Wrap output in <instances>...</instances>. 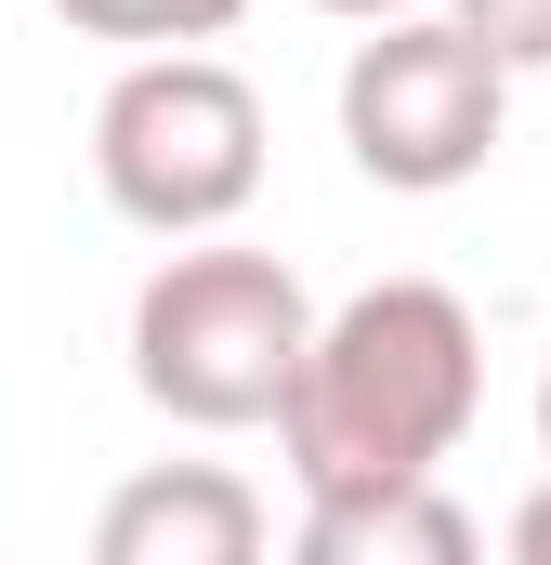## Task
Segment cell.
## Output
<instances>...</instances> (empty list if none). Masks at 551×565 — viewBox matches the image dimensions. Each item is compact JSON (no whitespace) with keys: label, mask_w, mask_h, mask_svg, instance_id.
I'll list each match as a JSON object with an SVG mask.
<instances>
[{"label":"cell","mask_w":551,"mask_h":565,"mask_svg":"<svg viewBox=\"0 0 551 565\" xmlns=\"http://www.w3.org/2000/svg\"><path fill=\"white\" fill-rule=\"evenodd\" d=\"M486 408V329L446 277H381L315 316V355L276 408V460L302 500H395L460 460Z\"/></svg>","instance_id":"obj_1"},{"label":"cell","mask_w":551,"mask_h":565,"mask_svg":"<svg viewBox=\"0 0 551 565\" xmlns=\"http://www.w3.org/2000/svg\"><path fill=\"white\" fill-rule=\"evenodd\" d=\"M276 565H486V526L446 487H395V500H302Z\"/></svg>","instance_id":"obj_6"},{"label":"cell","mask_w":551,"mask_h":565,"mask_svg":"<svg viewBox=\"0 0 551 565\" xmlns=\"http://www.w3.org/2000/svg\"><path fill=\"white\" fill-rule=\"evenodd\" d=\"M512 132V66L460 26V13H408V26H368L342 53V158L381 184V198H446L473 184Z\"/></svg>","instance_id":"obj_4"},{"label":"cell","mask_w":551,"mask_h":565,"mask_svg":"<svg viewBox=\"0 0 551 565\" xmlns=\"http://www.w3.org/2000/svg\"><path fill=\"white\" fill-rule=\"evenodd\" d=\"M93 184L106 211L197 250L263 198V93L224 53H132L93 106Z\"/></svg>","instance_id":"obj_3"},{"label":"cell","mask_w":551,"mask_h":565,"mask_svg":"<svg viewBox=\"0 0 551 565\" xmlns=\"http://www.w3.org/2000/svg\"><path fill=\"white\" fill-rule=\"evenodd\" d=\"M539 447H551V369H539Z\"/></svg>","instance_id":"obj_11"},{"label":"cell","mask_w":551,"mask_h":565,"mask_svg":"<svg viewBox=\"0 0 551 565\" xmlns=\"http://www.w3.org/2000/svg\"><path fill=\"white\" fill-rule=\"evenodd\" d=\"M79 40H132V53H197V40H224L250 0H53Z\"/></svg>","instance_id":"obj_7"},{"label":"cell","mask_w":551,"mask_h":565,"mask_svg":"<svg viewBox=\"0 0 551 565\" xmlns=\"http://www.w3.org/2000/svg\"><path fill=\"white\" fill-rule=\"evenodd\" d=\"M93 565H276L263 487L237 460H144L93 513Z\"/></svg>","instance_id":"obj_5"},{"label":"cell","mask_w":551,"mask_h":565,"mask_svg":"<svg viewBox=\"0 0 551 565\" xmlns=\"http://www.w3.org/2000/svg\"><path fill=\"white\" fill-rule=\"evenodd\" d=\"M302 355H315V302H302V277L276 250L197 237V250H171L132 289V382H144V408L184 422V434L276 422Z\"/></svg>","instance_id":"obj_2"},{"label":"cell","mask_w":551,"mask_h":565,"mask_svg":"<svg viewBox=\"0 0 551 565\" xmlns=\"http://www.w3.org/2000/svg\"><path fill=\"white\" fill-rule=\"evenodd\" d=\"M499 565H551V473L512 500V526H499Z\"/></svg>","instance_id":"obj_9"},{"label":"cell","mask_w":551,"mask_h":565,"mask_svg":"<svg viewBox=\"0 0 551 565\" xmlns=\"http://www.w3.org/2000/svg\"><path fill=\"white\" fill-rule=\"evenodd\" d=\"M446 13H460L512 79H539V66H551V0H446Z\"/></svg>","instance_id":"obj_8"},{"label":"cell","mask_w":551,"mask_h":565,"mask_svg":"<svg viewBox=\"0 0 551 565\" xmlns=\"http://www.w3.org/2000/svg\"><path fill=\"white\" fill-rule=\"evenodd\" d=\"M315 13H342V26H408L420 0H315Z\"/></svg>","instance_id":"obj_10"}]
</instances>
